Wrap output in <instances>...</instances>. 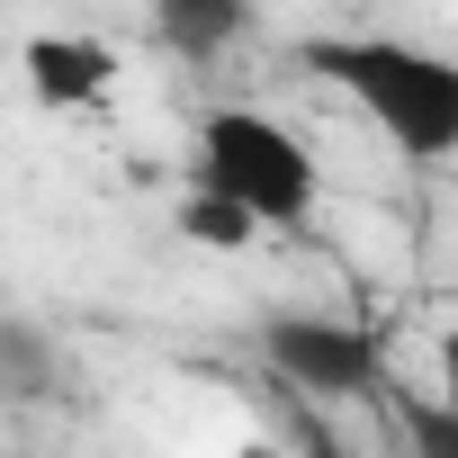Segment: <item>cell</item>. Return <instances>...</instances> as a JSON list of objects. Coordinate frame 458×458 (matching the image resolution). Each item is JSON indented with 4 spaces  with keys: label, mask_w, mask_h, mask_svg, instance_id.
Listing matches in <instances>:
<instances>
[{
    "label": "cell",
    "mask_w": 458,
    "mask_h": 458,
    "mask_svg": "<svg viewBox=\"0 0 458 458\" xmlns=\"http://www.w3.org/2000/svg\"><path fill=\"white\" fill-rule=\"evenodd\" d=\"M404 440L413 458H458V395H404Z\"/></svg>",
    "instance_id": "obj_7"
},
{
    "label": "cell",
    "mask_w": 458,
    "mask_h": 458,
    "mask_svg": "<svg viewBox=\"0 0 458 458\" xmlns=\"http://www.w3.org/2000/svg\"><path fill=\"white\" fill-rule=\"evenodd\" d=\"M234 458H279V449H270V440H243V449H234Z\"/></svg>",
    "instance_id": "obj_10"
},
{
    "label": "cell",
    "mask_w": 458,
    "mask_h": 458,
    "mask_svg": "<svg viewBox=\"0 0 458 458\" xmlns=\"http://www.w3.org/2000/svg\"><path fill=\"white\" fill-rule=\"evenodd\" d=\"M297 449H306V458H351V449L324 431V413H297Z\"/></svg>",
    "instance_id": "obj_8"
},
{
    "label": "cell",
    "mask_w": 458,
    "mask_h": 458,
    "mask_svg": "<svg viewBox=\"0 0 458 458\" xmlns=\"http://www.w3.org/2000/svg\"><path fill=\"white\" fill-rule=\"evenodd\" d=\"M306 64L333 90H351L404 162H449L458 153V64L449 55H422L404 37H324Z\"/></svg>",
    "instance_id": "obj_1"
},
{
    "label": "cell",
    "mask_w": 458,
    "mask_h": 458,
    "mask_svg": "<svg viewBox=\"0 0 458 458\" xmlns=\"http://www.w3.org/2000/svg\"><path fill=\"white\" fill-rule=\"evenodd\" d=\"M153 19L189 46V55H207V46H225L243 28V0H153Z\"/></svg>",
    "instance_id": "obj_6"
},
{
    "label": "cell",
    "mask_w": 458,
    "mask_h": 458,
    "mask_svg": "<svg viewBox=\"0 0 458 458\" xmlns=\"http://www.w3.org/2000/svg\"><path fill=\"white\" fill-rule=\"evenodd\" d=\"M180 234H189L198 252H243V243L261 234V216H252L243 198H225V189H207V180H198V189L180 198Z\"/></svg>",
    "instance_id": "obj_5"
},
{
    "label": "cell",
    "mask_w": 458,
    "mask_h": 458,
    "mask_svg": "<svg viewBox=\"0 0 458 458\" xmlns=\"http://www.w3.org/2000/svg\"><path fill=\"white\" fill-rule=\"evenodd\" d=\"M261 351L306 404H342V395L377 386V342L360 324H333V315H270Z\"/></svg>",
    "instance_id": "obj_3"
},
{
    "label": "cell",
    "mask_w": 458,
    "mask_h": 458,
    "mask_svg": "<svg viewBox=\"0 0 458 458\" xmlns=\"http://www.w3.org/2000/svg\"><path fill=\"white\" fill-rule=\"evenodd\" d=\"M440 395H458V333H440Z\"/></svg>",
    "instance_id": "obj_9"
},
{
    "label": "cell",
    "mask_w": 458,
    "mask_h": 458,
    "mask_svg": "<svg viewBox=\"0 0 458 458\" xmlns=\"http://www.w3.org/2000/svg\"><path fill=\"white\" fill-rule=\"evenodd\" d=\"M198 180L243 198L261 225H306L315 216V153L261 108H207L198 117Z\"/></svg>",
    "instance_id": "obj_2"
},
{
    "label": "cell",
    "mask_w": 458,
    "mask_h": 458,
    "mask_svg": "<svg viewBox=\"0 0 458 458\" xmlns=\"http://www.w3.org/2000/svg\"><path fill=\"white\" fill-rule=\"evenodd\" d=\"M0 413H10V369H0Z\"/></svg>",
    "instance_id": "obj_11"
},
{
    "label": "cell",
    "mask_w": 458,
    "mask_h": 458,
    "mask_svg": "<svg viewBox=\"0 0 458 458\" xmlns=\"http://www.w3.org/2000/svg\"><path fill=\"white\" fill-rule=\"evenodd\" d=\"M19 72L46 108H99L117 90V55L99 37H28L19 46Z\"/></svg>",
    "instance_id": "obj_4"
}]
</instances>
